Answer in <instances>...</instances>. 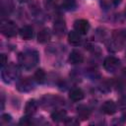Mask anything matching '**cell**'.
Returning <instances> with one entry per match:
<instances>
[{
    "label": "cell",
    "instance_id": "17",
    "mask_svg": "<svg viewBox=\"0 0 126 126\" xmlns=\"http://www.w3.org/2000/svg\"><path fill=\"white\" fill-rule=\"evenodd\" d=\"M77 114H78V117L82 120H87L89 117H90V114H91V111L90 109L84 105V104H80L78 107H77Z\"/></svg>",
    "mask_w": 126,
    "mask_h": 126
},
{
    "label": "cell",
    "instance_id": "14",
    "mask_svg": "<svg viewBox=\"0 0 126 126\" xmlns=\"http://www.w3.org/2000/svg\"><path fill=\"white\" fill-rule=\"evenodd\" d=\"M50 38H51V32H50L49 29H47V28L42 29L37 34V41L39 43H45V42L49 41Z\"/></svg>",
    "mask_w": 126,
    "mask_h": 126
},
{
    "label": "cell",
    "instance_id": "8",
    "mask_svg": "<svg viewBox=\"0 0 126 126\" xmlns=\"http://www.w3.org/2000/svg\"><path fill=\"white\" fill-rule=\"evenodd\" d=\"M74 29L81 34H87L90 30V23L85 19H79L74 22Z\"/></svg>",
    "mask_w": 126,
    "mask_h": 126
},
{
    "label": "cell",
    "instance_id": "26",
    "mask_svg": "<svg viewBox=\"0 0 126 126\" xmlns=\"http://www.w3.org/2000/svg\"><path fill=\"white\" fill-rule=\"evenodd\" d=\"M11 120H12V117H11L10 114H3L1 116V123L2 124L9 123V122H11Z\"/></svg>",
    "mask_w": 126,
    "mask_h": 126
},
{
    "label": "cell",
    "instance_id": "7",
    "mask_svg": "<svg viewBox=\"0 0 126 126\" xmlns=\"http://www.w3.org/2000/svg\"><path fill=\"white\" fill-rule=\"evenodd\" d=\"M53 32L57 36H62L66 32V23L62 17H57L54 20L53 24Z\"/></svg>",
    "mask_w": 126,
    "mask_h": 126
},
{
    "label": "cell",
    "instance_id": "22",
    "mask_svg": "<svg viewBox=\"0 0 126 126\" xmlns=\"http://www.w3.org/2000/svg\"><path fill=\"white\" fill-rule=\"evenodd\" d=\"M43 3L47 10H52L56 7L58 0H43Z\"/></svg>",
    "mask_w": 126,
    "mask_h": 126
},
{
    "label": "cell",
    "instance_id": "19",
    "mask_svg": "<svg viewBox=\"0 0 126 126\" xmlns=\"http://www.w3.org/2000/svg\"><path fill=\"white\" fill-rule=\"evenodd\" d=\"M122 0H100V5L104 10H110L117 7Z\"/></svg>",
    "mask_w": 126,
    "mask_h": 126
},
{
    "label": "cell",
    "instance_id": "11",
    "mask_svg": "<svg viewBox=\"0 0 126 126\" xmlns=\"http://www.w3.org/2000/svg\"><path fill=\"white\" fill-rule=\"evenodd\" d=\"M37 106H38V103L36 102L35 99L28 100L26 105H25V113H26V115L32 116V114H34L36 109H37Z\"/></svg>",
    "mask_w": 126,
    "mask_h": 126
},
{
    "label": "cell",
    "instance_id": "4",
    "mask_svg": "<svg viewBox=\"0 0 126 126\" xmlns=\"http://www.w3.org/2000/svg\"><path fill=\"white\" fill-rule=\"evenodd\" d=\"M0 31L6 37H13L18 32L17 25L10 20H3L0 25Z\"/></svg>",
    "mask_w": 126,
    "mask_h": 126
},
{
    "label": "cell",
    "instance_id": "1",
    "mask_svg": "<svg viewBox=\"0 0 126 126\" xmlns=\"http://www.w3.org/2000/svg\"><path fill=\"white\" fill-rule=\"evenodd\" d=\"M18 61L20 66L25 70H31L35 67L39 61L38 52L34 49H26L19 53Z\"/></svg>",
    "mask_w": 126,
    "mask_h": 126
},
{
    "label": "cell",
    "instance_id": "9",
    "mask_svg": "<svg viewBox=\"0 0 126 126\" xmlns=\"http://www.w3.org/2000/svg\"><path fill=\"white\" fill-rule=\"evenodd\" d=\"M101 110L103 113L107 115H112L117 111V104L113 100H106L103 102L101 106Z\"/></svg>",
    "mask_w": 126,
    "mask_h": 126
},
{
    "label": "cell",
    "instance_id": "2",
    "mask_svg": "<svg viewBox=\"0 0 126 126\" xmlns=\"http://www.w3.org/2000/svg\"><path fill=\"white\" fill-rule=\"evenodd\" d=\"M20 76H21L20 67L14 63L7 64L4 68H2L1 77L3 82L6 84H10L16 80H19Z\"/></svg>",
    "mask_w": 126,
    "mask_h": 126
},
{
    "label": "cell",
    "instance_id": "3",
    "mask_svg": "<svg viewBox=\"0 0 126 126\" xmlns=\"http://www.w3.org/2000/svg\"><path fill=\"white\" fill-rule=\"evenodd\" d=\"M126 42V32L124 31H114L111 35V39L109 40L107 47L110 51H118L123 47Z\"/></svg>",
    "mask_w": 126,
    "mask_h": 126
},
{
    "label": "cell",
    "instance_id": "32",
    "mask_svg": "<svg viewBox=\"0 0 126 126\" xmlns=\"http://www.w3.org/2000/svg\"><path fill=\"white\" fill-rule=\"evenodd\" d=\"M125 15H126V10H125Z\"/></svg>",
    "mask_w": 126,
    "mask_h": 126
},
{
    "label": "cell",
    "instance_id": "12",
    "mask_svg": "<svg viewBox=\"0 0 126 126\" xmlns=\"http://www.w3.org/2000/svg\"><path fill=\"white\" fill-rule=\"evenodd\" d=\"M84 96H85V94L80 88H74L69 93V98L75 102L82 100L84 98Z\"/></svg>",
    "mask_w": 126,
    "mask_h": 126
},
{
    "label": "cell",
    "instance_id": "31",
    "mask_svg": "<svg viewBox=\"0 0 126 126\" xmlns=\"http://www.w3.org/2000/svg\"><path fill=\"white\" fill-rule=\"evenodd\" d=\"M123 75H124V77H125V78H126V69H125V70H124V73H123Z\"/></svg>",
    "mask_w": 126,
    "mask_h": 126
},
{
    "label": "cell",
    "instance_id": "18",
    "mask_svg": "<svg viewBox=\"0 0 126 126\" xmlns=\"http://www.w3.org/2000/svg\"><path fill=\"white\" fill-rule=\"evenodd\" d=\"M14 8V4L12 2V0H3L2 4H1V13L3 16L5 15H9Z\"/></svg>",
    "mask_w": 126,
    "mask_h": 126
},
{
    "label": "cell",
    "instance_id": "21",
    "mask_svg": "<svg viewBox=\"0 0 126 126\" xmlns=\"http://www.w3.org/2000/svg\"><path fill=\"white\" fill-rule=\"evenodd\" d=\"M62 6L67 11L74 10L76 8V0H62Z\"/></svg>",
    "mask_w": 126,
    "mask_h": 126
},
{
    "label": "cell",
    "instance_id": "5",
    "mask_svg": "<svg viewBox=\"0 0 126 126\" xmlns=\"http://www.w3.org/2000/svg\"><path fill=\"white\" fill-rule=\"evenodd\" d=\"M33 79L26 77V78H22L17 80L16 83V89L21 92V93H29L32 90H33L34 84H33Z\"/></svg>",
    "mask_w": 126,
    "mask_h": 126
},
{
    "label": "cell",
    "instance_id": "15",
    "mask_svg": "<svg viewBox=\"0 0 126 126\" xmlns=\"http://www.w3.org/2000/svg\"><path fill=\"white\" fill-rule=\"evenodd\" d=\"M66 110L64 109H55L52 113H51V119L54 122H62L66 119Z\"/></svg>",
    "mask_w": 126,
    "mask_h": 126
},
{
    "label": "cell",
    "instance_id": "16",
    "mask_svg": "<svg viewBox=\"0 0 126 126\" xmlns=\"http://www.w3.org/2000/svg\"><path fill=\"white\" fill-rule=\"evenodd\" d=\"M20 35L23 39L25 40H29L32 37L33 35V29L31 26H24L21 30H20Z\"/></svg>",
    "mask_w": 126,
    "mask_h": 126
},
{
    "label": "cell",
    "instance_id": "13",
    "mask_svg": "<svg viewBox=\"0 0 126 126\" xmlns=\"http://www.w3.org/2000/svg\"><path fill=\"white\" fill-rule=\"evenodd\" d=\"M68 41L71 45L77 46L82 42V37H81V33H79L76 31H72L68 33Z\"/></svg>",
    "mask_w": 126,
    "mask_h": 126
},
{
    "label": "cell",
    "instance_id": "29",
    "mask_svg": "<svg viewBox=\"0 0 126 126\" xmlns=\"http://www.w3.org/2000/svg\"><path fill=\"white\" fill-rule=\"evenodd\" d=\"M122 118H123L124 120H126V113H124V114L122 115Z\"/></svg>",
    "mask_w": 126,
    "mask_h": 126
},
{
    "label": "cell",
    "instance_id": "10",
    "mask_svg": "<svg viewBox=\"0 0 126 126\" xmlns=\"http://www.w3.org/2000/svg\"><path fill=\"white\" fill-rule=\"evenodd\" d=\"M68 60H69V62H70L71 64H74V65L80 64V63H82V62L84 61V55H83V53H82L81 51H79V50H73V51L70 53Z\"/></svg>",
    "mask_w": 126,
    "mask_h": 126
},
{
    "label": "cell",
    "instance_id": "25",
    "mask_svg": "<svg viewBox=\"0 0 126 126\" xmlns=\"http://www.w3.org/2000/svg\"><path fill=\"white\" fill-rule=\"evenodd\" d=\"M32 123V119L30 118L29 115H27L25 117H22L20 119V121H19V124L20 125H31Z\"/></svg>",
    "mask_w": 126,
    "mask_h": 126
},
{
    "label": "cell",
    "instance_id": "20",
    "mask_svg": "<svg viewBox=\"0 0 126 126\" xmlns=\"http://www.w3.org/2000/svg\"><path fill=\"white\" fill-rule=\"evenodd\" d=\"M45 78L46 75L42 69H37L33 74V80L38 84H43L45 82Z\"/></svg>",
    "mask_w": 126,
    "mask_h": 126
},
{
    "label": "cell",
    "instance_id": "28",
    "mask_svg": "<svg viewBox=\"0 0 126 126\" xmlns=\"http://www.w3.org/2000/svg\"><path fill=\"white\" fill-rule=\"evenodd\" d=\"M7 61H8V59H7L6 55L2 53V54L0 55V65H1V68H4V67L6 66Z\"/></svg>",
    "mask_w": 126,
    "mask_h": 126
},
{
    "label": "cell",
    "instance_id": "23",
    "mask_svg": "<svg viewBox=\"0 0 126 126\" xmlns=\"http://www.w3.org/2000/svg\"><path fill=\"white\" fill-rule=\"evenodd\" d=\"M64 123L66 125H69V126H76V125H79L80 121L75 117H68L64 120Z\"/></svg>",
    "mask_w": 126,
    "mask_h": 126
},
{
    "label": "cell",
    "instance_id": "24",
    "mask_svg": "<svg viewBox=\"0 0 126 126\" xmlns=\"http://www.w3.org/2000/svg\"><path fill=\"white\" fill-rule=\"evenodd\" d=\"M106 36V32H104L103 29H98L95 32V37L97 40H102Z\"/></svg>",
    "mask_w": 126,
    "mask_h": 126
},
{
    "label": "cell",
    "instance_id": "33",
    "mask_svg": "<svg viewBox=\"0 0 126 126\" xmlns=\"http://www.w3.org/2000/svg\"><path fill=\"white\" fill-rule=\"evenodd\" d=\"M125 54H126V53H125Z\"/></svg>",
    "mask_w": 126,
    "mask_h": 126
},
{
    "label": "cell",
    "instance_id": "6",
    "mask_svg": "<svg viewBox=\"0 0 126 126\" xmlns=\"http://www.w3.org/2000/svg\"><path fill=\"white\" fill-rule=\"evenodd\" d=\"M120 60L114 56H108L103 61V68L108 73H114L116 72L120 67Z\"/></svg>",
    "mask_w": 126,
    "mask_h": 126
},
{
    "label": "cell",
    "instance_id": "27",
    "mask_svg": "<svg viewBox=\"0 0 126 126\" xmlns=\"http://www.w3.org/2000/svg\"><path fill=\"white\" fill-rule=\"evenodd\" d=\"M117 106L121 109H125L126 108V96H123L121 97L119 100H118V104Z\"/></svg>",
    "mask_w": 126,
    "mask_h": 126
},
{
    "label": "cell",
    "instance_id": "30",
    "mask_svg": "<svg viewBox=\"0 0 126 126\" xmlns=\"http://www.w3.org/2000/svg\"><path fill=\"white\" fill-rule=\"evenodd\" d=\"M19 2H21V3H23V2H26V1H28V0H18Z\"/></svg>",
    "mask_w": 126,
    "mask_h": 126
}]
</instances>
